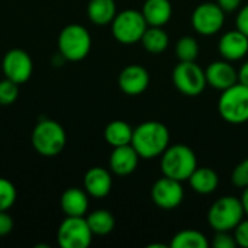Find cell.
I'll return each instance as SVG.
<instances>
[{"instance_id":"6da1fadb","label":"cell","mask_w":248,"mask_h":248,"mask_svg":"<svg viewBox=\"0 0 248 248\" xmlns=\"http://www.w3.org/2000/svg\"><path fill=\"white\" fill-rule=\"evenodd\" d=\"M131 145L140 158L153 160L160 157L170 145V131L158 121H147L134 128Z\"/></svg>"},{"instance_id":"7a4b0ae2","label":"cell","mask_w":248,"mask_h":248,"mask_svg":"<svg viewBox=\"0 0 248 248\" xmlns=\"http://www.w3.org/2000/svg\"><path fill=\"white\" fill-rule=\"evenodd\" d=\"M160 167L163 176L186 182L198 167V157L195 151L185 144L169 145L160 155Z\"/></svg>"},{"instance_id":"3957f363","label":"cell","mask_w":248,"mask_h":248,"mask_svg":"<svg viewBox=\"0 0 248 248\" xmlns=\"http://www.w3.org/2000/svg\"><path fill=\"white\" fill-rule=\"evenodd\" d=\"M241 198L222 196L217 199L208 211V224L214 231H234L244 219Z\"/></svg>"},{"instance_id":"277c9868","label":"cell","mask_w":248,"mask_h":248,"mask_svg":"<svg viewBox=\"0 0 248 248\" xmlns=\"http://www.w3.org/2000/svg\"><path fill=\"white\" fill-rule=\"evenodd\" d=\"M218 112L221 118L231 125H243L248 122V87L235 83L221 92L218 100Z\"/></svg>"},{"instance_id":"5b68a950","label":"cell","mask_w":248,"mask_h":248,"mask_svg":"<svg viewBox=\"0 0 248 248\" xmlns=\"http://www.w3.org/2000/svg\"><path fill=\"white\" fill-rule=\"evenodd\" d=\"M65 142L67 135L64 128L52 119L39 121L32 131V145L44 157L58 155L64 150Z\"/></svg>"},{"instance_id":"8992f818","label":"cell","mask_w":248,"mask_h":248,"mask_svg":"<svg viewBox=\"0 0 248 248\" xmlns=\"http://www.w3.org/2000/svg\"><path fill=\"white\" fill-rule=\"evenodd\" d=\"M92 48L90 32L77 23L67 25L58 36V49L60 54L68 61H81L84 60Z\"/></svg>"},{"instance_id":"52a82bcc","label":"cell","mask_w":248,"mask_h":248,"mask_svg":"<svg viewBox=\"0 0 248 248\" xmlns=\"http://www.w3.org/2000/svg\"><path fill=\"white\" fill-rule=\"evenodd\" d=\"M110 25L113 38L124 45L141 42V38L148 28L142 12L135 9H126L116 13Z\"/></svg>"},{"instance_id":"ba28073f","label":"cell","mask_w":248,"mask_h":248,"mask_svg":"<svg viewBox=\"0 0 248 248\" xmlns=\"http://www.w3.org/2000/svg\"><path fill=\"white\" fill-rule=\"evenodd\" d=\"M171 78L174 87L189 97L199 96L208 86L205 70L196 61H180L174 67Z\"/></svg>"},{"instance_id":"9c48e42d","label":"cell","mask_w":248,"mask_h":248,"mask_svg":"<svg viewBox=\"0 0 248 248\" xmlns=\"http://www.w3.org/2000/svg\"><path fill=\"white\" fill-rule=\"evenodd\" d=\"M57 238L62 248H87L93 232L84 217H67L58 227Z\"/></svg>"},{"instance_id":"30bf717a","label":"cell","mask_w":248,"mask_h":248,"mask_svg":"<svg viewBox=\"0 0 248 248\" xmlns=\"http://www.w3.org/2000/svg\"><path fill=\"white\" fill-rule=\"evenodd\" d=\"M225 23V12L215 1H205L195 7L192 13L193 29L203 36H212L218 33Z\"/></svg>"},{"instance_id":"8fae6325","label":"cell","mask_w":248,"mask_h":248,"mask_svg":"<svg viewBox=\"0 0 248 248\" xmlns=\"http://www.w3.org/2000/svg\"><path fill=\"white\" fill-rule=\"evenodd\" d=\"M151 199L155 206L170 211L182 205L185 199V190L182 182L163 176L151 187Z\"/></svg>"},{"instance_id":"7c38bea8","label":"cell","mask_w":248,"mask_h":248,"mask_svg":"<svg viewBox=\"0 0 248 248\" xmlns=\"http://www.w3.org/2000/svg\"><path fill=\"white\" fill-rule=\"evenodd\" d=\"M1 68L6 78L17 84H23L31 78L33 64L26 51L15 48L6 52L1 62Z\"/></svg>"},{"instance_id":"4fadbf2b","label":"cell","mask_w":248,"mask_h":248,"mask_svg":"<svg viewBox=\"0 0 248 248\" xmlns=\"http://www.w3.org/2000/svg\"><path fill=\"white\" fill-rule=\"evenodd\" d=\"M119 89L128 96H138L150 86V73L145 67L138 64L126 65L118 77Z\"/></svg>"},{"instance_id":"5bb4252c","label":"cell","mask_w":248,"mask_h":248,"mask_svg":"<svg viewBox=\"0 0 248 248\" xmlns=\"http://www.w3.org/2000/svg\"><path fill=\"white\" fill-rule=\"evenodd\" d=\"M205 74H206L208 86L219 92L238 83V70H235L231 61H227L224 58L211 62L206 67Z\"/></svg>"},{"instance_id":"9a60e30c","label":"cell","mask_w":248,"mask_h":248,"mask_svg":"<svg viewBox=\"0 0 248 248\" xmlns=\"http://www.w3.org/2000/svg\"><path fill=\"white\" fill-rule=\"evenodd\" d=\"M218 51L227 61H240L248 55V36L237 28L234 31H228L221 36Z\"/></svg>"},{"instance_id":"2e32d148","label":"cell","mask_w":248,"mask_h":248,"mask_svg":"<svg viewBox=\"0 0 248 248\" xmlns=\"http://www.w3.org/2000/svg\"><path fill=\"white\" fill-rule=\"evenodd\" d=\"M138 163H140V155L131 144L115 147L109 157L110 171L115 173L116 176L132 174L137 170Z\"/></svg>"},{"instance_id":"e0dca14e","label":"cell","mask_w":248,"mask_h":248,"mask_svg":"<svg viewBox=\"0 0 248 248\" xmlns=\"http://www.w3.org/2000/svg\"><path fill=\"white\" fill-rule=\"evenodd\" d=\"M84 190L89 196L102 199L106 198L112 190V176L103 167H92L84 174Z\"/></svg>"},{"instance_id":"ac0fdd59","label":"cell","mask_w":248,"mask_h":248,"mask_svg":"<svg viewBox=\"0 0 248 248\" xmlns=\"http://www.w3.org/2000/svg\"><path fill=\"white\" fill-rule=\"evenodd\" d=\"M148 26H164L173 16L170 0H145L141 9Z\"/></svg>"},{"instance_id":"d6986e66","label":"cell","mask_w":248,"mask_h":248,"mask_svg":"<svg viewBox=\"0 0 248 248\" xmlns=\"http://www.w3.org/2000/svg\"><path fill=\"white\" fill-rule=\"evenodd\" d=\"M61 209L65 217H84L89 209V193L78 187L67 189L61 196Z\"/></svg>"},{"instance_id":"ffe728a7","label":"cell","mask_w":248,"mask_h":248,"mask_svg":"<svg viewBox=\"0 0 248 248\" xmlns=\"http://www.w3.org/2000/svg\"><path fill=\"white\" fill-rule=\"evenodd\" d=\"M189 185L192 190L198 195H212L219 185V176L211 167H196L189 177Z\"/></svg>"},{"instance_id":"44dd1931","label":"cell","mask_w":248,"mask_h":248,"mask_svg":"<svg viewBox=\"0 0 248 248\" xmlns=\"http://www.w3.org/2000/svg\"><path fill=\"white\" fill-rule=\"evenodd\" d=\"M115 0H90L87 4V16L94 25H109L116 16Z\"/></svg>"},{"instance_id":"7402d4cb","label":"cell","mask_w":248,"mask_h":248,"mask_svg":"<svg viewBox=\"0 0 248 248\" xmlns=\"http://www.w3.org/2000/svg\"><path fill=\"white\" fill-rule=\"evenodd\" d=\"M132 134L134 129L129 124H126L125 121H112L110 124L106 125L105 128V140L109 145L115 147H121V145H128L132 141Z\"/></svg>"},{"instance_id":"603a6c76","label":"cell","mask_w":248,"mask_h":248,"mask_svg":"<svg viewBox=\"0 0 248 248\" xmlns=\"http://www.w3.org/2000/svg\"><path fill=\"white\" fill-rule=\"evenodd\" d=\"M141 44L150 54H163L170 44V38L163 26H148L141 38Z\"/></svg>"},{"instance_id":"cb8c5ba5","label":"cell","mask_w":248,"mask_h":248,"mask_svg":"<svg viewBox=\"0 0 248 248\" xmlns=\"http://www.w3.org/2000/svg\"><path fill=\"white\" fill-rule=\"evenodd\" d=\"M86 221L93 232V235L105 237L110 234L115 228V218L106 209H96L86 217Z\"/></svg>"},{"instance_id":"d4e9b609","label":"cell","mask_w":248,"mask_h":248,"mask_svg":"<svg viewBox=\"0 0 248 248\" xmlns=\"http://www.w3.org/2000/svg\"><path fill=\"white\" fill-rule=\"evenodd\" d=\"M171 248H208L209 241L201 231L196 230H183L179 231L170 243Z\"/></svg>"},{"instance_id":"484cf974","label":"cell","mask_w":248,"mask_h":248,"mask_svg":"<svg viewBox=\"0 0 248 248\" xmlns=\"http://www.w3.org/2000/svg\"><path fill=\"white\" fill-rule=\"evenodd\" d=\"M174 51L179 61H196V58L199 57V42L196 41V38L185 35L176 42Z\"/></svg>"},{"instance_id":"4316f807","label":"cell","mask_w":248,"mask_h":248,"mask_svg":"<svg viewBox=\"0 0 248 248\" xmlns=\"http://www.w3.org/2000/svg\"><path fill=\"white\" fill-rule=\"evenodd\" d=\"M16 201V189L13 183L4 177H0V211H7Z\"/></svg>"},{"instance_id":"83f0119b","label":"cell","mask_w":248,"mask_h":248,"mask_svg":"<svg viewBox=\"0 0 248 248\" xmlns=\"http://www.w3.org/2000/svg\"><path fill=\"white\" fill-rule=\"evenodd\" d=\"M19 94V84L6 78L0 81V105H12Z\"/></svg>"},{"instance_id":"f1b7e54d","label":"cell","mask_w":248,"mask_h":248,"mask_svg":"<svg viewBox=\"0 0 248 248\" xmlns=\"http://www.w3.org/2000/svg\"><path fill=\"white\" fill-rule=\"evenodd\" d=\"M231 182L234 186L240 187V189H246L248 187V158L240 161L231 174Z\"/></svg>"},{"instance_id":"f546056e","label":"cell","mask_w":248,"mask_h":248,"mask_svg":"<svg viewBox=\"0 0 248 248\" xmlns=\"http://www.w3.org/2000/svg\"><path fill=\"white\" fill-rule=\"evenodd\" d=\"M212 246L215 248H235L237 241L234 238V234L231 235L230 231H215Z\"/></svg>"},{"instance_id":"4dcf8cb0","label":"cell","mask_w":248,"mask_h":248,"mask_svg":"<svg viewBox=\"0 0 248 248\" xmlns=\"http://www.w3.org/2000/svg\"><path fill=\"white\" fill-rule=\"evenodd\" d=\"M234 238L237 246L241 248H248V218L243 219L234 230Z\"/></svg>"},{"instance_id":"1f68e13d","label":"cell","mask_w":248,"mask_h":248,"mask_svg":"<svg viewBox=\"0 0 248 248\" xmlns=\"http://www.w3.org/2000/svg\"><path fill=\"white\" fill-rule=\"evenodd\" d=\"M235 28L248 36V4H244L238 9L235 17Z\"/></svg>"},{"instance_id":"d6a6232c","label":"cell","mask_w":248,"mask_h":248,"mask_svg":"<svg viewBox=\"0 0 248 248\" xmlns=\"http://www.w3.org/2000/svg\"><path fill=\"white\" fill-rule=\"evenodd\" d=\"M13 230V219L7 211H0V237L7 235Z\"/></svg>"},{"instance_id":"836d02e7","label":"cell","mask_w":248,"mask_h":248,"mask_svg":"<svg viewBox=\"0 0 248 248\" xmlns=\"http://www.w3.org/2000/svg\"><path fill=\"white\" fill-rule=\"evenodd\" d=\"M217 3L221 6V9L225 13H231V12H235L241 7L243 0H217Z\"/></svg>"},{"instance_id":"e575fe53","label":"cell","mask_w":248,"mask_h":248,"mask_svg":"<svg viewBox=\"0 0 248 248\" xmlns=\"http://www.w3.org/2000/svg\"><path fill=\"white\" fill-rule=\"evenodd\" d=\"M238 83L248 87V61H246L238 70Z\"/></svg>"},{"instance_id":"d590c367","label":"cell","mask_w":248,"mask_h":248,"mask_svg":"<svg viewBox=\"0 0 248 248\" xmlns=\"http://www.w3.org/2000/svg\"><path fill=\"white\" fill-rule=\"evenodd\" d=\"M241 202H243V208H244V212L248 217V187L244 189L243 195H241Z\"/></svg>"}]
</instances>
